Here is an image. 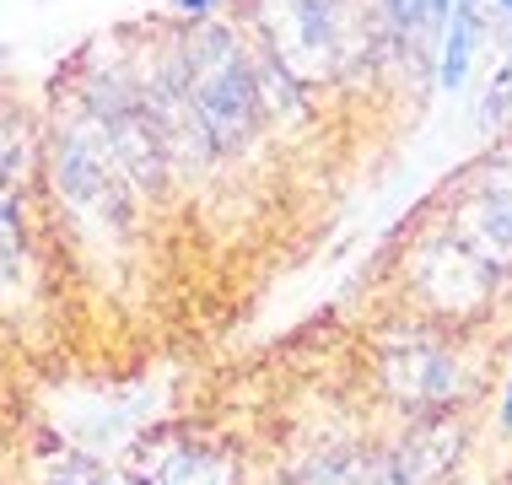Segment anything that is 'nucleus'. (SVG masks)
Listing matches in <instances>:
<instances>
[{
    "label": "nucleus",
    "mask_w": 512,
    "mask_h": 485,
    "mask_svg": "<svg viewBox=\"0 0 512 485\" xmlns=\"http://www.w3.org/2000/svg\"><path fill=\"white\" fill-rule=\"evenodd\" d=\"M6 54H11V49H6V44H0V65H6Z\"/></svg>",
    "instance_id": "nucleus-15"
},
{
    "label": "nucleus",
    "mask_w": 512,
    "mask_h": 485,
    "mask_svg": "<svg viewBox=\"0 0 512 485\" xmlns=\"http://www.w3.org/2000/svg\"><path fill=\"white\" fill-rule=\"evenodd\" d=\"M178 44H184L189 103H195L211 157H243L265 135V114H270L254 38H243L238 22L211 17V22H189V33Z\"/></svg>",
    "instance_id": "nucleus-1"
},
{
    "label": "nucleus",
    "mask_w": 512,
    "mask_h": 485,
    "mask_svg": "<svg viewBox=\"0 0 512 485\" xmlns=\"http://www.w3.org/2000/svg\"><path fill=\"white\" fill-rule=\"evenodd\" d=\"M383 38L405 54V60L437 65V38L453 17V0H378Z\"/></svg>",
    "instance_id": "nucleus-7"
},
{
    "label": "nucleus",
    "mask_w": 512,
    "mask_h": 485,
    "mask_svg": "<svg viewBox=\"0 0 512 485\" xmlns=\"http://www.w3.org/2000/svg\"><path fill=\"white\" fill-rule=\"evenodd\" d=\"M378 383L415 421L448 415L464 405L469 394H480V372H469L464 351L448 340V329L437 324H399L378 340Z\"/></svg>",
    "instance_id": "nucleus-3"
},
{
    "label": "nucleus",
    "mask_w": 512,
    "mask_h": 485,
    "mask_svg": "<svg viewBox=\"0 0 512 485\" xmlns=\"http://www.w3.org/2000/svg\"><path fill=\"white\" fill-rule=\"evenodd\" d=\"M232 0H168V17H184V22H211V17H227Z\"/></svg>",
    "instance_id": "nucleus-12"
},
{
    "label": "nucleus",
    "mask_w": 512,
    "mask_h": 485,
    "mask_svg": "<svg viewBox=\"0 0 512 485\" xmlns=\"http://www.w3.org/2000/svg\"><path fill=\"white\" fill-rule=\"evenodd\" d=\"M227 480H232V459L216 442H195V437L168 442V453L157 464V485H227Z\"/></svg>",
    "instance_id": "nucleus-9"
},
{
    "label": "nucleus",
    "mask_w": 512,
    "mask_h": 485,
    "mask_svg": "<svg viewBox=\"0 0 512 485\" xmlns=\"http://www.w3.org/2000/svg\"><path fill=\"white\" fill-rule=\"evenodd\" d=\"M480 49H486V0H453V17L437 38V87L448 97L469 87Z\"/></svg>",
    "instance_id": "nucleus-6"
},
{
    "label": "nucleus",
    "mask_w": 512,
    "mask_h": 485,
    "mask_svg": "<svg viewBox=\"0 0 512 485\" xmlns=\"http://www.w3.org/2000/svg\"><path fill=\"white\" fill-rule=\"evenodd\" d=\"M44 168L49 184L60 194V205L81 227H92L98 238H130L135 216H141V194L114 168V157L92 135L87 119H54L44 135Z\"/></svg>",
    "instance_id": "nucleus-2"
},
{
    "label": "nucleus",
    "mask_w": 512,
    "mask_h": 485,
    "mask_svg": "<svg viewBox=\"0 0 512 485\" xmlns=\"http://www.w3.org/2000/svg\"><path fill=\"white\" fill-rule=\"evenodd\" d=\"M38 485H114V475H108L92 453H81V448H71V442H60V437H44Z\"/></svg>",
    "instance_id": "nucleus-10"
},
{
    "label": "nucleus",
    "mask_w": 512,
    "mask_h": 485,
    "mask_svg": "<svg viewBox=\"0 0 512 485\" xmlns=\"http://www.w3.org/2000/svg\"><path fill=\"white\" fill-rule=\"evenodd\" d=\"M38 168H44V130L22 108L0 103V200L22 194Z\"/></svg>",
    "instance_id": "nucleus-8"
},
{
    "label": "nucleus",
    "mask_w": 512,
    "mask_h": 485,
    "mask_svg": "<svg viewBox=\"0 0 512 485\" xmlns=\"http://www.w3.org/2000/svg\"><path fill=\"white\" fill-rule=\"evenodd\" d=\"M469 227H475V243L486 259L507 265L512 259V130L496 135V151L480 162L475 178V200H469Z\"/></svg>",
    "instance_id": "nucleus-5"
},
{
    "label": "nucleus",
    "mask_w": 512,
    "mask_h": 485,
    "mask_svg": "<svg viewBox=\"0 0 512 485\" xmlns=\"http://www.w3.org/2000/svg\"><path fill=\"white\" fill-rule=\"evenodd\" d=\"M491 6H496V17H502V22L512 27V0H491Z\"/></svg>",
    "instance_id": "nucleus-14"
},
{
    "label": "nucleus",
    "mask_w": 512,
    "mask_h": 485,
    "mask_svg": "<svg viewBox=\"0 0 512 485\" xmlns=\"http://www.w3.org/2000/svg\"><path fill=\"white\" fill-rule=\"evenodd\" d=\"M475 124L486 135H507L512 130V54L496 65V76L480 87V103H475Z\"/></svg>",
    "instance_id": "nucleus-11"
},
{
    "label": "nucleus",
    "mask_w": 512,
    "mask_h": 485,
    "mask_svg": "<svg viewBox=\"0 0 512 485\" xmlns=\"http://www.w3.org/2000/svg\"><path fill=\"white\" fill-rule=\"evenodd\" d=\"M464 448H469V437L459 421H448V415L415 421L383 453H367L362 485H448V475L464 459Z\"/></svg>",
    "instance_id": "nucleus-4"
},
{
    "label": "nucleus",
    "mask_w": 512,
    "mask_h": 485,
    "mask_svg": "<svg viewBox=\"0 0 512 485\" xmlns=\"http://www.w3.org/2000/svg\"><path fill=\"white\" fill-rule=\"evenodd\" d=\"M496 426L512 437V372H507V388H502V410H496Z\"/></svg>",
    "instance_id": "nucleus-13"
}]
</instances>
